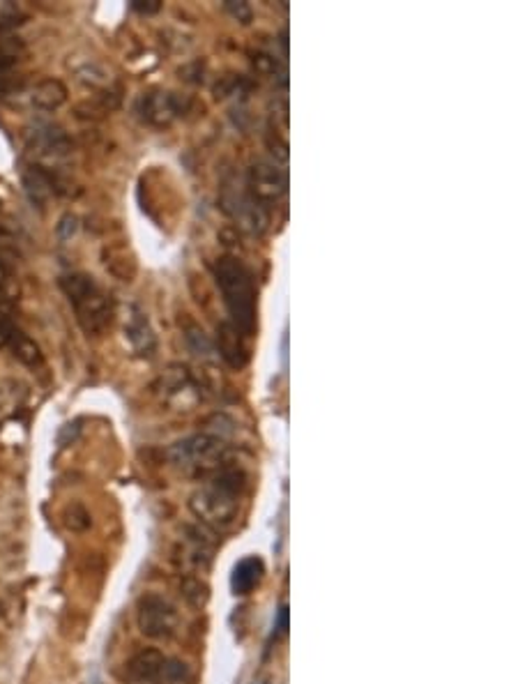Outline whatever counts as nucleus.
<instances>
[{
    "label": "nucleus",
    "mask_w": 518,
    "mask_h": 684,
    "mask_svg": "<svg viewBox=\"0 0 518 684\" xmlns=\"http://www.w3.org/2000/svg\"><path fill=\"white\" fill-rule=\"evenodd\" d=\"M244 484H247V477L242 470L238 466L224 464L191 496V514L212 533H224V530L233 528V523L240 517Z\"/></svg>",
    "instance_id": "obj_1"
},
{
    "label": "nucleus",
    "mask_w": 518,
    "mask_h": 684,
    "mask_svg": "<svg viewBox=\"0 0 518 684\" xmlns=\"http://www.w3.org/2000/svg\"><path fill=\"white\" fill-rule=\"evenodd\" d=\"M263 577H265L263 560H260L259 555H249V558L240 560L238 565H235V569H233V577H231L233 593L240 594V597L254 593L256 587L260 586V581H263Z\"/></svg>",
    "instance_id": "obj_13"
},
{
    "label": "nucleus",
    "mask_w": 518,
    "mask_h": 684,
    "mask_svg": "<svg viewBox=\"0 0 518 684\" xmlns=\"http://www.w3.org/2000/svg\"><path fill=\"white\" fill-rule=\"evenodd\" d=\"M30 102L39 111H58L63 104L67 102V88L65 83L58 81V79H44L38 86L33 88V95H30Z\"/></svg>",
    "instance_id": "obj_15"
},
{
    "label": "nucleus",
    "mask_w": 518,
    "mask_h": 684,
    "mask_svg": "<svg viewBox=\"0 0 518 684\" xmlns=\"http://www.w3.org/2000/svg\"><path fill=\"white\" fill-rule=\"evenodd\" d=\"M67 526H70L72 530H86L88 526H90V517L86 514V509L79 505H74L70 509V514H67Z\"/></svg>",
    "instance_id": "obj_23"
},
{
    "label": "nucleus",
    "mask_w": 518,
    "mask_h": 684,
    "mask_svg": "<svg viewBox=\"0 0 518 684\" xmlns=\"http://www.w3.org/2000/svg\"><path fill=\"white\" fill-rule=\"evenodd\" d=\"M136 625L152 641H171L180 629V613L166 597L148 593L136 603Z\"/></svg>",
    "instance_id": "obj_5"
},
{
    "label": "nucleus",
    "mask_w": 518,
    "mask_h": 684,
    "mask_svg": "<svg viewBox=\"0 0 518 684\" xmlns=\"http://www.w3.org/2000/svg\"><path fill=\"white\" fill-rule=\"evenodd\" d=\"M244 339H247V337H244L240 329H235L228 321H224V323L217 328L215 351L219 353V357H224L233 369H242L249 357Z\"/></svg>",
    "instance_id": "obj_11"
},
{
    "label": "nucleus",
    "mask_w": 518,
    "mask_h": 684,
    "mask_svg": "<svg viewBox=\"0 0 518 684\" xmlns=\"http://www.w3.org/2000/svg\"><path fill=\"white\" fill-rule=\"evenodd\" d=\"M132 10L139 14H155L162 10V3L159 0H132Z\"/></svg>",
    "instance_id": "obj_24"
},
{
    "label": "nucleus",
    "mask_w": 518,
    "mask_h": 684,
    "mask_svg": "<svg viewBox=\"0 0 518 684\" xmlns=\"http://www.w3.org/2000/svg\"><path fill=\"white\" fill-rule=\"evenodd\" d=\"M0 344H3V332H0Z\"/></svg>",
    "instance_id": "obj_25"
},
{
    "label": "nucleus",
    "mask_w": 518,
    "mask_h": 684,
    "mask_svg": "<svg viewBox=\"0 0 518 684\" xmlns=\"http://www.w3.org/2000/svg\"><path fill=\"white\" fill-rule=\"evenodd\" d=\"M28 148L38 157V167H49V162H58L72 152V141L63 127L51 123H38L28 132Z\"/></svg>",
    "instance_id": "obj_9"
},
{
    "label": "nucleus",
    "mask_w": 518,
    "mask_h": 684,
    "mask_svg": "<svg viewBox=\"0 0 518 684\" xmlns=\"http://www.w3.org/2000/svg\"><path fill=\"white\" fill-rule=\"evenodd\" d=\"M152 684H191L190 666L184 662H180V659L166 657L162 673L157 675V680Z\"/></svg>",
    "instance_id": "obj_17"
},
{
    "label": "nucleus",
    "mask_w": 518,
    "mask_h": 684,
    "mask_svg": "<svg viewBox=\"0 0 518 684\" xmlns=\"http://www.w3.org/2000/svg\"><path fill=\"white\" fill-rule=\"evenodd\" d=\"M164 662H166V654L155 647H148V650H140L139 654L124 663V682L127 684H152L157 680V675L162 673Z\"/></svg>",
    "instance_id": "obj_10"
},
{
    "label": "nucleus",
    "mask_w": 518,
    "mask_h": 684,
    "mask_svg": "<svg viewBox=\"0 0 518 684\" xmlns=\"http://www.w3.org/2000/svg\"><path fill=\"white\" fill-rule=\"evenodd\" d=\"M244 189L251 199L270 210L288 192L286 168H281L276 162H256L249 168Z\"/></svg>",
    "instance_id": "obj_7"
},
{
    "label": "nucleus",
    "mask_w": 518,
    "mask_h": 684,
    "mask_svg": "<svg viewBox=\"0 0 518 684\" xmlns=\"http://www.w3.org/2000/svg\"><path fill=\"white\" fill-rule=\"evenodd\" d=\"M124 337H127L132 351L136 355L152 357L157 348L155 332H152L150 323H148L146 313L140 312L139 307L130 309V316H127V323H124Z\"/></svg>",
    "instance_id": "obj_12"
},
{
    "label": "nucleus",
    "mask_w": 518,
    "mask_h": 684,
    "mask_svg": "<svg viewBox=\"0 0 518 684\" xmlns=\"http://www.w3.org/2000/svg\"><path fill=\"white\" fill-rule=\"evenodd\" d=\"M212 272L231 316L228 323L244 337H251L256 329V286L251 272L233 256L217 259Z\"/></svg>",
    "instance_id": "obj_2"
},
{
    "label": "nucleus",
    "mask_w": 518,
    "mask_h": 684,
    "mask_svg": "<svg viewBox=\"0 0 518 684\" xmlns=\"http://www.w3.org/2000/svg\"><path fill=\"white\" fill-rule=\"evenodd\" d=\"M184 339H187V346H190V351L199 357H210L215 351V344L208 339V334L203 332L200 328L191 325V328L184 329Z\"/></svg>",
    "instance_id": "obj_19"
},
{
    "label": "nucleus",
    "mask_w": 518,
    "mask_h": 684,
    "mask_svg": "<svg viewBox=\"0 0 518 684\" xmlns=\"http://www.w3.org/2000/svg\"><path fill=\"white\" fill-rule=\"evenodd\" d=\"M76 228H79V219L67 212V215L60 217L58 227H55V235H58L60 243H67V240H72V235L76 233Z\"/></svg>",
    "instance_id": "obj_21"
},
{
    "label": "nucleus",
    "mask_w": 518,
    "mask_h": 684,
    "mask_svg": "<svg viewBox=\"0 0 518 684\" xmlns=\"http://www.w3.org/2000/svg\"><path fill=\"white\" fill-rule=\"evenodd\" d=\"M60 291L65 293L72 309L76 313V323L81 325L88 337H102L114 323L115 307L114 300L95 279L83 272L60 277Z\"/></svg>",
    "instance_id": "obj_3"
},
{
    "label": "nucleus",
    "mask_w": 518,
    "mask_h": 684,
    "mask_svg": "<svg viewBox=\"0 0 518 684\" xmlns=\"http://www.w3.org/2000/svg\"><path fill=\"white\" fill-rule=\"evenodd\" d=\"M76 74H79V79H81V81H86L88 86H95V88H106L108 86L106 70H104L102 65H98V63H86L81 70H76Z\"/></svg>",
    "instance_id": "obj_20"
},
{
    "label": "nucleus",
    "mask_w": 518,
    "mask_h": 684,
    "mask_svg": "<svg viewBox=\"0 0 518 684\" xmlns=\"http://www.w3.org/2000/svg\"><path fill=\"white\" fill-rule=\"evenodd\" d=\"M224 10H226L233 19H238L240 23H244V26L251 21V7H249V3H235V0H226V3H224Z\"/></svg>",
    "instance_id": "obj_22"
},
{
    "label": "nucleus",
    "mask_w": 518,
    "mask_h": 684,
    "mask_svg": "<svg viewBox=\"0 0 518 684\" xmlns=\"http://www.w3.org/2000/svg\"><path fill=\"white\" fill-rule=\"evenodd\" d=\"M173 464L180 466L187 473L206 475L215 473L224 466V454H226V445L219 436L212 433H199L194 438L178 442L171 448Z\"/></svg>",
    "instance_id": "obj_4"
},
{
    "label": "nucleus",
    "mask_w": 518,
    "mask_h": 684,
    "mask_svg": "<svg viewBox=\"0 0 518 684\" xmlns=\"http://www.w3.org/2000/svg\"><path fill=\"white\" fill-rule=\"evenodd\" d=\"M191 107V99L180 98L175 92H148L136 102V114L152 127H168L173 120L183 118Z\"/></svg>",
    "instance_id": "obj_8"
},
{
    "label": "nucleus",
    "mask_w": 518,
    "mask_h": 684,
    "mask_svg": "<svg viewBox=\"0 0 518 684\" xmlns=\"http://www.w3.org/2000/svg\"><path fill=\"white\" fill-rule=\"evenodd\" d=\"M28 19L26 10L19 3H10V0H0V33H10L12 28L21 26Z\"/></svg>",
    "instance_id": "obj_18"
},
{
    "label": "nucleus",
    "mask_w": 518,
    "mask_h": 684,
    "mask_svg": "<svg viewBox=\"0 0 518 684\" xmlns=\"http://www.w3.org/2000/svg\"><path fill=\"white\" fill-rule=\"evenodd\" d=\"M222 208L226 215L238 221L244 231L254 233V235H263L270 228V210L263 208L259 201H254L247 194L244 187H235V184H226L222 189Z\"/></svg>",
    "instance_id": "obj_6"
},
{
    "label": "nucleus",
    "mask_w": 518,
    "mask_h": 684,
    "mask_svg": "<svg viewBox=\"0 0 518 684\" xmlns=\"http://www.w3.org/2000/svg\"><path fill=\"white\" fill-rule=\"evenodd\" d=\"M3 344L7 346L12 351V355L17 357L19 362H21L23 367L28 369H39L44 364V355L42 351H39V346L35 344L28 334H23L21 329L14 325V328L10 329V332L5 334V341Z\"/></svg>",
    "instance_id": "obj_14"
},
{
    "label": "nucleus",
    "mask_w": 518,
    "mask_h": 684,
    "mask_svg": "<svg viewBox=\"0 0 518 684\" xmlns=\"http://www.w3.org/2000/svg\"><path fill=\"white\" fill-rule=\"evenodd\" d=\"M26 56V44L12 33H0V70H12Z\"/></svg>",
    "instance_id": "obj_16"
}]
</instances>
